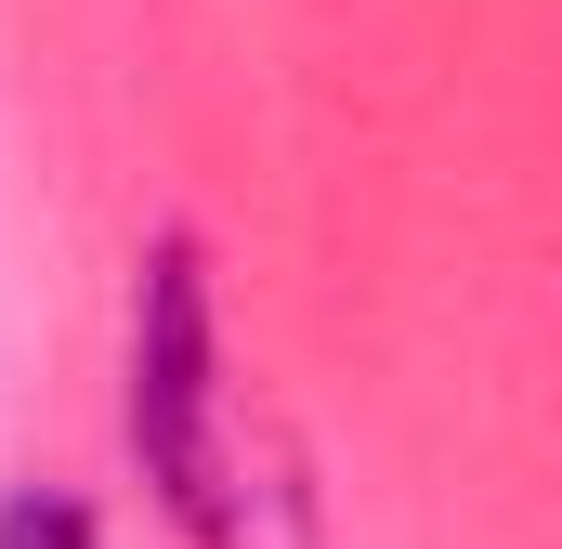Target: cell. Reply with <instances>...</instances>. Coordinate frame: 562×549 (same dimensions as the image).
<instances>
[{
    "mask_svg": "<svg viewBox=\"0 0 562 549\" xmlns=\"http://www.w3.org/2000/svg\"><path fill=\"white\" fill-rule=\"evenodd\" d=\"M0 549H105V524H92L79 484H13L0 497Z\"/></svg>",
    "mask_w": 562,
    "mask_h": 549,
    "instance_id": "2",
    "label": "cell"
},
{
    "mask_svg": "<svg viewBox=\"0 0 562 549\" xmlns=\"http://www.w3.org/2000/svg\"><path fill=\"white\" fill-rule=\"evenodd\" d=\"M119 445L183 549H314L301 458L276 445L262 393L236 380L223 274L196 236H157L132 262V327H119Z\"/></svg>",
    "mask_w": 562,
    "mask_h": 549,
    "instance_id": "1",
    "label": "cell"
}]
</instances>
